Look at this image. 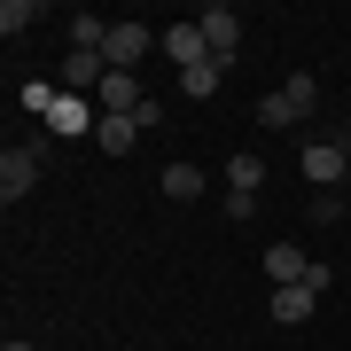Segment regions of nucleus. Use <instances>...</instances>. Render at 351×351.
<instances>
[{"mask_svg": "<svg viewBox=\"0 0 351 351\" xmlns=\"http://www.w3.org/2000/svg\"><path fill=\"white\" fill-rule=\"evenodd\" d=\"M304 274H313V258H304L297 242H265V281H274V289H289V281H304Z\"/></svg>", "mask_w": 351, "mask_h": 351, "instance_id": "obj_8", "label": "nucleus"}, {"mask_svg": "<svg viewBox=\"0 0 351 351\" xmlns=\"http://www.w3.org/2000/svg\"><path fill=\"white\" fill-rule=\"evenodd\" d=\"M133 141H141V117H101V125H94V149L101 156H125Z\"/></svg>", "mask_w": 351, "mask_h": 351, "instance_id": "obj_11", "label": "nucleus"}, {"mask_svg": "<svg viewBox=\"0 0 351 351\" xmlns=\"http://www.w3.org/2000/svg\"><path fill=\"white\" fill-rule=\"evenodd\" d=\"M39 164H47V149H32V141H16V149H0V195L24 203L39 188Z\"/></svg>", "mask_w": 351, "mask_h": 351, "instance_id": "obj_2", "label": "nucleus"}, {"mask_svg": "<svg viewBox=\"0 0 351 351\" xmlns=\"http://www.w3.org/2000/svg\"><path fill=\"white\" fill-rule=\"evenodd\" d=\"M101 78H110V55H101V47H71V63H63V94H101Z\"/></svg>", "mask_w": 351, "mask_h": 351, "instance_id": "obj_5", "label": "nucleus"}, {"mask_svg": "<svg viewBox=\"0 0 351 351\" xmlns=\"http://www.w3.org/2000/svg\"><path fill=\"white\" fill-rule=\"evenodd\" d=\"M265 304H274V320H281V328H304V320H313V304H320V297H313L304 281H289V289H274Z\"/></svg>", "mask_w": 351, "mask_h": 351, "instance_id": "obj_10", "label": "nucleus"}, {"mask_svg": "<svg viewBox=\"0 0 351 351\" xmlns=\"http://www.w3.org/2000/svg\"><path fill=\"white\" fill-rule=\"evenodd\" d=\"M195 24H203V39H211V63H226V71H234V55H242V16L226 8V0H211Z\"/></svg>", "mask_w": 351, "mask_h": 351, "instance_id": "obj_4", "label": "nucleus"}, {"mask_svg": "<svg viewBox=\"0 0 351 351\" xmlns=\"http://www.w3.org/2000/svg\"><path fill=\"white\" fill-rule=\"evenodd\" d=\"M258 125H265V133H289V125H304V117L289 110V94L274 86V94H258Z\"/></svg>", "mask_w": 351, "mask_h": 351, "instance_id": "obj_13", "label": "nucleus"}, {"mask_svg": "<svg viewBox=\"0 0 351 351\" xmlns=\"http://www.w3.org/2000/svg\"><path fill=\"white\" fill-rule=\"evenodd\" d=\"M141 101H149V94H141V78H133V71H110V78H101V94H94V110H101V117H133Z\"/></svg>", "mask_w": 351, "mask_h": 351, "instance_id": "obj_6", "label": "nucleus"}, {"mask_svg": "<svg viewBox=\"0 0 351 351\" xmlns=\"http://www.w3.org/2000/svg\"><path fill=\"white\" fill-rule=\"evenodd\" d=\"M164 55H172L180 71H195V63H211V39H203V24H172L164 32Z\"/></svg>", "mask_w": 351, "mask_h": 351, "instance_id": "obj_7", "label": "nucleus"}, {"mask_svg": "<svg viewBox=\"0 0 351 351\" xmlns=\"http://www.w3.org/2000/svg\"><path fill=\"white\" fill-rule=\"evenodd\" d=\"M281 94H289V110H297V117H313V110H320V78H313V71L281 78Z\"/></svg>", "mask_w": 351, "mask_h": 351, "instance_id": "obj_15", "label": "nucleus"}, {"mask_svg": "<svg viewBox=\"0 0 351 351\" xmlns=\"http://www.w3.org/2000/svg\"><path fill=\"white\" fill-rule=\"evenodd\" d=\"M0 351H39V343H24V336H8V343H0Z\"/></svg>", "mask_w": 351, "mask_h": 351, "instance_id": "obj_19", "label": "nucleus"}, {"mask_svg": "<svg viewBox=\"0 0 351 351\" xmlns=\"http://www.w3.org/2000/svg\"><path fill=\"white\" fill-rule=\"evenodd\" d=\"M32 24H39V0H0V32H8V39L32 32Z\"/></svg>", "mask_w": 351, "mask_h": 351, "instance_id": "obj_17", "label": "nucleus"}, {"mask_svg": "<svg viewBox=\"0 0 351 351\" xmlns=\"http://www.w3.org/2000/svg\"><path fill=\"white\" fill-rule=\"evenodd\" d=\"M343 172H351V125H336L328 141H313V149H304V180H313V188H336Z\"/></svg>", "mask_w": 351, "mask_h": 351, "instance_id": "obj_1", "label": "nucleus"}, {"mask_svg": "<svg viewBox=\"0 0 351 351\" xmlns=\"http://www.w3.org/2000/svg\"><path fill=\"white\" fill-rule=\"evenodd\" d=\"M164 195L172 203H203V172L195 164H164Z\"/></svg>", "mask_w": 351, "mask_h": 351, "instance_id": "obj_12", "label": "nucleus"}, {"mask_svg": "<svg viewBox=\"0 0 351 351\" xmlns=\"http://www.w3.org/2000/svg\"><path fill=\"white\" fill-rule=\"evenodd\" d=\"M219 78H226V63H195V71H180V94H188V101H211Z\"/></svg>", "mask_w": 351, "mask_h": 351, "instance_id": "obj_14", "label": "nucleus"}, {"mask_svg": "<svg viewBox=\"0 0 351 351\" xmlns=\"http://www.w3.org/2000/svg\"><path fill=\"white\" fill-rule=\"evenodd\" d=\"M101 55H110V71H133L141 55H149V32H141V24H110V39H101Z\"/></svg>", "mask_w": 351, "mask_h": 351, "instance_id": "obj_9", "label": "nucleus"}, {"mask_svg": "<svg viewBox=\"0 0 351 351\" xmlns=\"http://www.w3.org/2000/svg\"><path fill=\"white\" fill-rule=\"evenodd\" d=\"M94 125H101L94 94H63V101L47 110V141H94Z\"/></svg>", "mask_w": 351, "mask_h": 351, "instance_id": "obj_3", "label": "nucleus"}, {"mask_svg": "<svg viewBox=\"0 0 351 351\" xmlns=\"http://www.w3.org/2000/svg\"><path fill=\"white\" fill-rule=\"evenodd\" d=\"M226 188H234V195H258V188H265V164H258L250 149H242L234 164H226Z\"/></svg>", "mask_w": 351, "mask_h": 351, "instance_id": "obj_16", "label": "nucleus"}, {"mask_svg": "<svg viewBox=\"0 0 351 351\" xmlns=\"http://www.w3.org/2000/svg\"><path fill=\"white\" fill-rule=\"evenodd\" d=\"M304 219H313V226H336V219H343V195H336V188H320V195H313V211H304Z\"/></svg>", "mask_w": 351, "mask_h": 351, "instance_id": "obj_18", "label": "nucleus"}]
</instances>
